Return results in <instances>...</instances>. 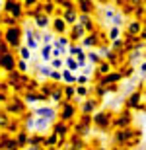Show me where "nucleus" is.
<instances>
[{
    "instance_id": "obj_1",
    "label": "nucleus",
    "mask_w": 146,
    "mask_h": 150,
    "mask_svg": "<svg viewBox=\"0 0 146 150\" xmlns=\"http://www.w3.org/2000/svg\"><path fill=\"white\" fill-rule=\"evenodd\" d=\"M20 39H22V29L18 28H8L4 31V41L10 49H18L20 47Z\"/></svg>"
},
{
    "instance_id": "obj_2",
    "label": "nucleus",
    "mask_w": 146,
    "mask_h": 150,
    "mask_svg": "<svg viewBox=\"0 0 146 150\" xmlns=\"http://www.w3.org/2000/svg\"><path fill=\"white\" fill-rule=\"evenodd\" d=\"M6 113H8V115H10V113L23 115V113H25V101H23L22 98H18V96L8 98V101H6Z\"/></svg>"
},
{
    "instance_id": "obj_3",
    "label": "nucleus",
    "mask_w": 146,
    "mask_h": 150,
    "mask_svg": "<svg viewBox=\"0 0 146 150\" xmlns=\"http://www.w3.org/2000/svg\"><path fill=\"white\" fill-rule=\"evenodd\" d=\"M74 115H76V105H74L72 101L62 100V101H61V121L68 123Z\"/></svg>"
},
{
    "instance_id": "obj_4",
    "label": "nucleus",
    "mask_w": 146,
    "mask_h": 150,
    "mask_svg": "<svg viewBox=\"0 0 146 150\" xmlns=\"http://www.w3.org/2000/svg\"><path fill=\"white\" fill-rule=\"evenodd\" d=\"M4 10L8 16L16 18V20H20V18L23 16V6L22 2H12V0H8V2H4Z\"/></svg>"
},
{
    "instance_id": "obj_5",
    "label": "nucleus",
    "mask_w": 146,
    "mask_h": 150,
    "mask_svg": "<svg viewBox=\"0 0 146 150\" xmlns=\"http://www.w3.org/2000/svg\"><path fill=\"white\" fill-rule=\"evenodd\" d=\"M92 121H94V125H97L99 129H109V125H111V113L107 111H97L96 115H92Z\"/></svg>"
},
{
    "instance_id": "obj_6",
    "label": "nucleus",
    "mask_w": 146,
    "mask_h": 150,
    "mask_svg": "<svg viewBox=\"0 0 146 150\" xmlns=\"http://www.w3.org/2000/svg\"><path fill=\"white\" fill-rule=\"evenodd\" d=\"M0 68L6 70V72H14V70H16V59H14L12 53L0 55Z\"/></svg>"
},
{
    "instance_id": "obj_7",
    "label": "nucleus",
    "mask_w": 146,
    "mask_h": 150,
    "mask_svg": "<svg viewBox=\"0 0 146 150\" xmlns=\"http://www.w3.org/2000/svg\"><path fill=\"white\" fill-rule=\"evenodd\" d=\"M53 133H55L61 140H66L68 133H70V127H68V123H64V121L59 119V121L55 123V127H53Z\"/></svg>"
},
{
    "instance_id": "obj_8",
    "label": "nucleus",
    "mask_w": 146,
    "mask_h": 150,
    "mask_svg": "<svg viewBox=\"0 0 146 150\" xmlns=\"http://www.w3.org/2000/svg\"><path fill=\"white\" fill-rule=\"evenodd\" d=\"M76 10H78V14L90 16L92 12L96 10V6H94V2H90V0H80L78 4H76Z\"/></svg>"
},
{
    "instance_id": "obj_9",
    "label": "nucleus",
    "mask_w": 146,
    "mask_h": 150,
    "mask_svg": "<svg viewBox=\"0 0 146 150\" xmlns=\"http://www.w3.org/2000/svg\"><path fill=\"white\" fill-rule=\"evenodd\" d=\"M119 80H121V72H109V74H105V76H101V78H99V84L107 88L109 84H111V86H115Z\"/></svg>"
},
{
    "instance_id": "obj_10",
    "label": "nucleus",
    "mask_w": 146,
    "mask_h": 150,
    "mask_svg": "<svg viewBox=\"0 0 146 150\" xmlns=\"http://www.w3.org/2000/svg\"><path fill=\"white\" fill-rule=\"evenodd\" d=\"M35 115L39 117V119H47V121H51V119L56 115V111L53 109V107H41V109L35 111Z\"/></svg>"
},
{
    "instance_id": "obj_11",
    "label": "nucleus",
    "mask_w": 146,
    "mask_h": 150,
    "mask_svg": "<svg viewBox=\"0 0 146 150\" xmlns=\"http://www.w3.org/2000/svg\"><path fill=\"white\" fill-rule=\"evenodd\" d=\"M86 37V29L82 28V25H72V31H70V39L72 41H78V39H84Z\"/></svg>"
},
{
    "instance_id": "obj_12",
    "label": "nucleus",
    "mask_w": 146,
    "mask_h": 150,
    "mask_svg": "<svg viewBox=\"0 0 146 150\" xmlns=\"http://www.w3.org/2000/svg\"><path fill=\"white\" fill-rule=\"evenodd\" d=\"M62 20H64V23H72V25H76L78 23V10H68L62 14Z\"/></svg>"
},
{
    "instance_id": "obj_13",
    "label": "nucleus",
    "mask_w": 146,
    "mask_h": 150,
    "mask_svg": "<svg viewBox=\"0 0 146 150\" xmlns=\"http://www.w3.org/2000/svg\"><path fill=\"white\" fill-rule=\"evenodd\" d=\"M97 103H99L97 100L90 98V100H88V101L84 103V105H82V115H92V111H94V109L97 107Z\"/></svg>"
},
{
    "instance_id": "obj_14",
    "label": "nucleus",
    "mask_w": 146,
    "mask_h": 150,
    "mask_svg": "<svg viewBox=\"0 0 146 150\" xmlns=\"http://www.w3.org/2000/svg\"><path fill=\"white\" fill-rule=\"evenodd\" d=\"M101 39H103V33H90L88 37H84V45L92 47V45H97Z\"/></svg>"
},
{
    "instance_id": "obj_15",
    "label": "nucleus",
    "mask_w": 146,
    "mask_h": 150,
    "mask_svg": "<svg viewBox=\"0 0 146 150\" xmlns=\"http://www.w3.org/2000/svg\"><path fill=\"white\" fill-rule=\"evenodd\" d=\"M4 131H6V134H10V137H16V134L20 133L22 129H20V123H18V121H14V119H12V121L8 123V127H6Z\"/></svg>"
},
{
    "instance_id": "obj_16",
    "label": "nucleus",
    "mask_w": 146,
    "mask_h": 150,
    "mask_svg": "<svg viewBox=\"0 0 146 150\" xmlns=\"http://www.w3.org/2000/svg\"><path fill=\"white\" fill-rule=\"evenodd\" d=\"M14 139H16V142H18V146H20V148H25V146L29 144V137L25 134V131H20Z\"/></svg>"
},
{
    "instance_id": "obj_17",
    "label": "nucleus",
    "mask_w": 146,
    "mask_h": 150,
    "mask_svg": "<svg viewBox=\"0 0 146 150\" xmlns=\"http://www.w3.org/2000/svg\"><path fill=\"white\" fill-rule=\"evenodd\" d=\"M51 22H53V28H55L56 33H64L66 23H64V20H62V18H55V20H51Z\"/></svg>"
},
{
    "instance_id": "obj_18",
    "label": "nucleus",
    "mask_w": 146,
    "mask_h": 150,
    "mask_svg": "<svg viewBox=\"0 0 146 150\" xmlns=\"http://www.w3.org/2000/svg\"><path fill=\"white\" fill-rule=\"evenodd\" d=\"M33 20H35V25H37V28H47V25L51 23V18L45 16V14H41V16L33 18Z\"/></svg>"
},
{
    "instance_id": "obj_19",
    "label": "nucleus",
    "mask_w": 146,
    "mask_h": 150,
    "mask_svg": "<svg viewBox=\"0 0 146 150\" xmlns=\"http://www.w3.org/2000/svg\"><path fill=\"white\" fill-rule=\"evenodd\" d=\"M62 98H64L62 86H59V84H56V86H55V90H53V94H51V100H55V101H62Z\"/></svg>"
},
{
    "instance_id": "obj_20",
    "label": "nucleus",
    "mask_w": 146,
    "mask_h": 150,
    "mask_svg": "<svg viewBox=\"0 0 146 150\" xmlns=\"http://www.w3.org/2000/svg\"><path fill=\"white\" fill-rule=\"evenodd\" d=\"M129 123H130V115H129L127 111H125L123 115H121V117L117 119V121L113 123V125H115V127H123V129H125V125H129Z\"/></svg>"
},
{
    "instance_id": "obj_21",
    "label": "nucleus",
    "mask_w": 146,
    "mask_h": 150,
    "mask_svg": "<svg viewBox=\"0 0 146 150\" xmlns=\"http://www.w3.org/2000/svg\"><path fill=\"white\" fill-rule=\"evenodd\" d=\"M92 123H94V121H92V115H82V113H80V119H78V125H80V127H84L86 131H88Z\"/></svg>"
},
{
    "instance_id": "obj_22",
    "label": "nucleus",
    "mask_w": 146,
    "mask_h": 150,
    "mask_svg": "<svg viewBox=\"0 0 146 150\" xmlns=\"http://www.w3.org/2000/svg\"><path fill=\"white\" fill-rule=\"evenodd\" d=\"M56 8H59V6H56V2H43V14H45V16H49V18H51V14H53Z\"/></svg>"
},
{
    "instance_id": "obj_23",
    "label": "nucleus",
    "mask_w": 146,
    "mask_h": 150,
    "mask_svg": "<svg viewBox=\"0 0 146 150\" xmlns=\"http://www.w3.org/2000/svg\"><path fill=\"white\" fill-rule=\"evenodd\" d=\"M62 92H64V100L66 101H72L74 96H76V88H72V86H64Z\"/></svg>"
},
{
    "instance_id": "obj_24",
    "label": "nucleus",
    "mask_w": 146,
    "mask_h": 150,
    "mask_svg": "<svg viewBox=\"0 0 146 150\" xmlns=\"http://www.w3.org/2000/svg\"><path fill=\"white\" fill-rule=\"evenodd\" d=\"M28 45L29 47H31V49H35V47H37V45H39V41H37V37H39V35H35V33H31V31H28Z\"/></svg>"
},
{
    "instance_id": "obj_25",
    "label": "nucleus",
    "mask_w": 146,
    "mask_h": 150,
    "mask_svg": "<svg viewBox=\"0 0 146 150\" xmlns=\"http://www.w3.org/2000/svg\"><path fill=\"white\" fill-rule=\"evenodd\" d=\"M37 100H39V94L37 92H25L23 94V101H28V103H33Z\"/></svg>"
},
{
    "instance_id": "obj_26",
    "label": "nucleus",
    "mask_w": 146,
    "mask_h": 150,
    "mask_svg": "<svg viewBox=\"0 0 146 150\" xmlns=\"http://www.w3.org/2000/svg\"><path fill=\"white\" fill-rule=\"evenodd\" d=\"M10 121H12V117L8 115V113H6V111H0V129H6Z\"/></svg>"
},
{
    "instance_id": "obj_27",
    "label": "nucleus",
    "mask_w": 146,
    "mask_h": 150,
    "mask_svg": "<svg viewBox=\"0 0 146 150\" xmlns=\"http://www.w3.org/2000/svg\"><path fill=\"white\" fill-rule=\"evenodd\" d=\"M62 80H66V84H68V86L76 84V78L72 76V72H70V70H62Z\"/></svg>"
},
{
    "instance_id": "obj_28",
    "label": "nucleus",
    "mask_w": 146,
    "mask_h": 150,
    "mask_svg": "<svg viewBox=\"0 0 146 150\" xmlns=\"http://www.w3.org/2000/svg\"><path fill=\"white\" fill-rule=\"evenodd\" d=\"M16 70L20 74H25L28 72V61H22V59H20V61L16 62Z\"/></svg>"
},
{
    "instance_id": "obj_29",
    "label": "nucleus",
    "mask_w": 146,
    "mask_h": 150,
    "mask_svg": "<svg viewBox=\"0 0 146 150\" xmlns=\"http://www.w3.org/2000/svg\"><path fill=\"white\" fill-rule=\"evenodd\" d=\"M99 72H101V76H105V74H109L111 72V64L109 62H99Z\"/></svg>"
},
{
    "instance_id": "obj_30",
    "label": "nucleus",
    "mask_w": 146,
    "mask_h": 150,
    "mask_svg": "<svg viewBox=\"0 0 146 150\" xmlns=\"http://www.w3.org/2000/svg\"><path fill=\"white\" fill-rule=\"evenodd\" d=\"M51 51H53V47H51V45H45V47L41 49V57H43L45 61H51Z\"/></svg>"
},
{
    "instance_id": "obj_31",
    "label": "nucleus",
    "mask_w": 146,
    "mask_h": 150,
    "mask_svg": "<svg viewBox=\"0 0 146 150\" xmlns=\"http://www.w3.org/2000/svg\"><path fill=\"white\" fill-rule=\"evenodd\" d=\"M66 67H68V70H78V62H76V59H72V57H68L66 59Z\"/></svg>"
},
{
    "instance_id": "obj_32",
    "label": "nucleus",
    "mask_w": 146,
    "mask_h": 150,
    "mask_svg": "<svg viewBox=\"0 0 146 150\" xmlns=\"http://www.w3.org/2000/svg\"><path fill=\"white\" fill-rule=\"evenodd\" d=\"M2 22L8 23V28H16V25H18V20H16V18H12V16H8V14L4 16V20H2Z\"/></svg>"
},
{
    "instance_id": "obj_33",
    "label": "nucleus",
    "mask_w": 146,
    "mask_h": 150,
    "mask_svg": "<svg viewBox=\"0 0 146 150\" xmlns=\"http://www.w3.org/2000/svg\"><path fill=\"white\" fill-rule=\"evenodd\" d=\"M68 43H70V39H68V37H59L55 41V45H53V47H61V49H62V47H66Z\"/></svg>"
},
{
    "instance_id": "obj_34",
    "label": "nucleus",
    "mask_w": 146,
    "mask_h": 150,
    "mask_svg": "<svg viewBox=\"0 0 146 150\" xmlns=\"http://www.w3.org/2000/svg\"><path fill=\"white\" fill-rule=\"evenodd\" d=\"M18 51H20V57H22V61H28L29 57H31V53H29L28 47H20Z\"/></svg>"
},
{
    "instance_id": "obj_35",
    "label": "nucleus",
    "mask_w": 146,
    "mask_h": 150,
    "mask_svg": "<svg viewBox=\"0 0 146 150\" xmlns=\"http://www.w3.org/2000/svg\"><path fill=\"white\" fill-rule=\"evenodd\" d=\"M138 29H140V23H138V22H133V23L129 25V35H135Z\"/></svg>"
},
{
    "instance_id": "obj_36",
    "label": "nucleus",
    "mask_w": 146,
    "mask_h": 150,
    "mask_svg": "<svg viewBox=\"0 0 146 150\" xmlns=\"http://www.w3.org/2000/svg\"><path fill=\"white\" fill-rule=\"evenodd\" d=\"M76 96L86 98V96H88V88H86V86H76Z\"/></svg>"
},
{
    "instance_id": "obj_37",
    "label": "nucleus",
    "mask_w": 146,
    "mask_h": 150,
    "mask_svg": "<svg viewBox=\"0 0 146 150\" xmlns=\"http://www.w3.org/2000/svg\"><path fill=\"white\" fill-rule=\"evenodd\" d=\"M6 53H12V51H10V47L6 45L4 39H0V55H6Z\"/></svg>"
},
{
    "instance_id": "obj_38",
    "label": "nucleus",
    "mask_w": 146,
    "mask_h": 150,
    "mask_svg": "<svg viewBox=\"0 0 146 150\" xmlns=\"http://www.w3.org/2000/svg\"><path fill=\"white\" fill-rule=\"evenodd\" d=\"M117 37H119V28H111V29H109V35H107V39L117 41Z\"/></svg>"
},
{
    "instance_id": "obj_39",
    "label": "nucleus",
    "mask_w": 146,
    "mask_h": 150,
    "mask_svg": "<svg viewBox=\"0 0 146 150\" xmlns=\"http://www.w3.org/2000/svg\"><path fill=\"white\" fill-rule=\"evenodd\" d=\"M68 51H70V57L74 59V57H76L80 51H82V47H78V45H70V49H68Z\"/></svg>"
},
{
    "instance_id": "obj_40",
    "label": "nucleus",
    "mask_w": 146,
    "mask_h": 150,
    "mask_svg": "<svg viewBox=\"0 0 146 150\" xmlns=\"http://www.w3.org/2000/svg\"><path fill=\"white\" fill-rule=\"evenodd\" d=\"M86 84H88V76H84V74L76 76V86H86Z\"/></svg>"
},
{
    "instance_id": "obj_41",
    "label": "nucleus",
    "mask_w": 146,
    "mask_h": 150,
    "mask_svg": "<svg viewBox=\"0 0 146 150\" xmlns=\"http://www.w3.org/2000/svg\"><path fill=\"white\" fill-rule=\"evenodd\" d=\"M51 67L55 68V70H59V68H62V61L61 59H53V61H51Z\"/></svg>"
},
{
    "instance_id": "obj_42",
    "label": "nucleus",
    "mask_w": 146,
    "mask_h": 150,
    "mask_svg": "<svg viewBox=\"0 0 146 150\" xmlns=\"http://www.w3.org/2000/svg\"><path fill=\"white\" fill-rule=\"evenodd\" d=\"M53 55H55V59H59V57L62 55V49L61 47H53Z\"/></svg>"
},
{
    "instance_id": "obj_43",
    "label": "nucleus",
    "mask_w": 146,
    "mask_h": 150,
    "mask_svg": "<svg viewBox=\"0 0 146 150\" xmlns=\"http://www.w3.org/2000/svg\"><path fill=\"white\" fill-rule=\"evenodd\" d=\"M88 59H90L92 62H99V57H97L96 53H88Z\"/></svg>"
},
{
    "instance_id": "obj_44",
    "label": "nucleus",
    "mask_w": 146,
    "mask_h": 150,
    "mask_svg": "<svg viewBox=\"0 0 146 150\" xmlns=\"http://www.w3.org/2000/svg\"><path fill=\"white\" fill-rule=\"evenodd\" d=\"M6 101H8V94H2L0 92V103H6Z\"/></svg>"
},
{
    "instance_id": "obj_45",
    "label": "nucleus",
    "mask_w": 146,
    "mask_h": 150,
    "mask_svg": "<svg viewBox=\"0 0 146 150\" xmlns=\"http://www.w3.org/2000/svg\"><path fill=\"white\" fill-rule=\"evenodd\" d=\"M23 150H41V148H39V146H35V144H28Z\"/></svg>"
},
{
    "instance_id": "obj_46",
    "label": "nucleus",
    "mask_w": 146,
    "mask_h": 150,
    "mask_svg": "<svg viewBox=\"0 0 146 150\" xmlns=\"http://www.w3.org/2000/svg\"><path fill=\"white\" fill-rule=\"evenodd\" d=\"M41 39H43V41H45V43H49L51 39H53V35H51V33H47V35H43V37H41Z\"/></svg>"
},
{
    "instance_id": "obj_47",
    "label": "nucleus",
    "mask_w": 146,
    "mask_h": 150,
    "mask_svg": "<svg viewBox=\"0 0 146 150\" xmlns=\"http://www.w3.org/2000/svg\"><path fill=\"white\" fill-rule=\"evenodd\" d=\"M142 39H146V31H144V33H142Z\"/></svg>"
},
{
    "instance_id": "obj_48",
    "label": "nucleus",
    "mask_w": 146,
    "mask_h": 150,
    "mask_svg": "<svg viewBox=\"0 0 146 150\" xmlns=\"http://www.w3.org/2000/svg\"><path fill=\"white\" fill-rule=\"evenodd\" d=\"M142 70H146V64H142Z\"/></svg>"
}]
</instances>
